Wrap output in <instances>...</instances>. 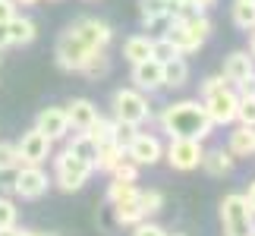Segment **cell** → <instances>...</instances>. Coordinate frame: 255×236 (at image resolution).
Masks as SVG:
<instances>
[{
  "mask_svg": "<svg viewBox=\"0 0 255 236\" xmlns=\"http://www.w3.org/2000/svg\"><path fill=\"white\" fill-rule=\"evenodd\" d=\"M161 129L170 139H199L205 142L214 129V123L205 114V104L199 101H173L161 111Z\"/></svg>",
  "mask_w": 255,
  "mask_h": 236,
  "instance_id": "obj_1",
  "label": "cell"
},
{
  "mask_svg": "<svg viewBox=\"0 0 255 236\" xmlns=\"http://www.w3.org/2000/svg\"><path fill=\"white\" fill-rule=\"evenodd\" d=\"M221 227H224V236H255V214L249 208L246 195H240V192L224 195Z\"/></svg>",
  "mask_w": 255,
  "mask_h": 236,
  "instance_id": "obj_2",
  "label": "cell"
},
{
  "mask_svg": "<svg viewBox=\"0 0 255 236\" xmlns=\"http://www.w3.org/2000/svg\"><path fill=\"white\" fill-rule=\"evenodd\" d=\"M92 173H95V167L82 161V157H76L73 151H60L54 157V183L63 192H79L92 180Z\"/></svg>",
  "mask_w": 255,
  "mask_h": 236,
  "instance_id": "obj_3",
  "label": "cell"
},
{
  "mask_svg": "<svg viewBox=\"0 0 255 236\" xmlns=\"http://www.w3.org/2000/svg\"><path fill=\"white\" fill-rule=\"evenodd\" d=\"M114 120H123V123H145L151 117V107H148V98L139 88H117L114 92Z\"/></svg>",
  "mask_w": 255,
  "mask_h": 236,
  "instance_id": "obj_4",
  "label": "cell"
},
{
  "mask_svg": "<svg viewBox=\"0 0 255 236\" xmlns=\"http://www.w3.org/2000/svg\"><path fill=\"white\" fill-rule=\"evenodd\" d=\"M202 154H205V148H202L199 139H170L167 151H164L167 164L173 167V170H180V173L199 170V167H202Z\"/></svg>",
  "mask_w": 255,
  "mask_h": 236,
  "instance_id": "obj_5",
  "label": "cell"
},
{
  "mask_svg": "<svg viewBox=\"0 0 255 236\" xmlns=\"http://www.w3.org/2000/svg\"><path fill=\"white\" fill-rule=\"evenodd\" d=\"M205 114H208V120L214 126H227L237 120V104H240V95L233 92L230 85H224L218 88V92H211V95H205Z\"/></svg>",
  "mask_w": 255,
  "mask_h": 236,
  "instance_id": "obj_6",
  "label": "cell"
},
{
  "mask_svg": "<svg viewBox=\"0 0 255 236\" xmlns=\"http://www.w3.org/2000/svg\"><path fill=\"white\" fill-rule=\"evenodd\" d=\"M88 47L79 35H73V32H63L60 38H57V47H54V60L57 66H60L63 73H79V66L85 63V57H88Z\"/></svg>",
  "mask_w": 255,
  "mask_h": 236,
  "instance_id": "obj_7",
  "label": "cell"
},
{
  "mask_svg": "<svg viewBox=\"0 0 255 236\" xmlns=\"http://www.w3.org/2000/svg\"><path fill=\"white\" fill-rule=\"evenodd\" d=\"M47 186H51V180H47V173L41 170V164H19L16 167V186L13 192L19 195V199H41V195L47 192Z\"/></svg>",
  "mask_w": 255,
  "mask_h": 236,
  "instance_id": "obj_8",
  "label": "cell"
},
{
  "mask_svg": "<svg viewBox=\"0 0 255 236\" xmlns=\"http://www.w3.org/2000/svg\"><path fill=\"white\" fill-rule=\"evenodd\" d=\"M51 139L41 132V129H28V132H22V139L16 142V148H19V161L22 164H44L47 157H51Z\"/></svg>",
  "mask_w": 255,
  "mask_h": 236,
  "instance_id": "obj_9",
  "label": "cell"
},
{
  "mask_svg": "<svg viewBox=\"0 0 255 236\" xmlns=\"http://www.w3.org/2000/svg\"><path fill=\"white\" fill-rule=\"evenodd\" d=\"M126 157L135 161L139 167H151L164 157V145L158 135H148V132H135V139L126 145Z\"/></svg>",
  "mask_w": 255,
  "mask_h": 236,
  "instance_id": "obj_10",
  "label": "cell"
},
{
  "mask_svg": "<svg viewBox=\"0 0 255 236\" xmlns=\"http://www.w3.org/2000/svg\"><path fill=\"white\" fill-rule=\"evenodd\" d=\"M70 32L79 35L88 47H107V44H111V38H114V28L107 25V22H101V19H95V16L76 19V22L70 25Z\"/></svg>",
  "mask_w": 255,
  "mask_h": 236,
  "instance_id": "obj_11",
  "label": "cell"
},
{
  "mask_svg": "<svg viewBox=\"0 0 255 236\" xmlns=\"http://www.w3.org/2000/svg\"><path fill=\"white\" fill-rule=\"evenodd\" d=\"M132 88H139L145 95L164 88V63L154 60V57H148L142 63H132Z\"/></svg>",
  "mask_w": 255,
  "mask_h": 236,
  "instance_id": "obj_12",
  "label": "cell"
},
{
  "mask_svg": "<svg viewBox=\"0 0 255 236\" xmlns=\"http://www.w3.org/2000/svg\"><path fill=\"white\" fill-rule=\"evenodd\" d=\"M35 129H41L51 142L57 139H66L70 135V120H66V111L63 107H44L35 120Z\"/></svg>",
  "mask_w": 255,
  "mask_h": 236,
  "instance_id": "obj_13",
  "label": "cell"
},
{
  "mask_svg": "<svg viewBox=\"0 0 255 236\" xmlns=\"http://www.w3.org/2000/svg\"><path fill=\"white\" fill-rule=\"evenodd\" d=\"M63 111H66V120H70V129H79V132H85L98 117V107L88 98H73Z\"/></svg>",
  "mask_w": 255,
  "mask_h": 236,
  "instance_id": "obj_14",
  "label": "cell"
},
{
  "mask_svg": "<svg viewBox=\"0 0 255 236\" xmlns=\"http://www.w3.org/2000/svg\"><path fill=\"white\" fill-rule=\"evenodd\" d=\"M249 73H255V60H252V54L249 51H233L227 60H224V79H227V82H243V79H246Z\"/></svg>",
  "mask_w": 255,
  "mask_h": 236,
  "instance_id": "obj_15",
  "label": "cell"
},
{
  "mask_svg": "<svg viewBox=\"0 0 255 236\" xmlns=\"http://www.w3.org/2000/svg\"><path fill=\"white\" fill-rule=\"evenodd\" d=\"M6 35H9V44H13V47H25V44H32L35 38H38V25L28 16H19L16 13L6 22Z\"/></svg>",
  "mask_w": 255,
  "mask_h": 236,
  "instance_id": "obj_16",
  "label": "cell"
},
{
  "mask_svg": "<svg viewBox=\"0 0 255 236\" xmlns=\"http://www.w3.org/2000/svg\"><path fill=\"white\" fill-rule=\"evenodd\" d=\"M126 157V148L117 139H111V142H101L98 145V151H95V170H104V173H111L117 164H120Z\"/></svg>",
  "mask_w": 255,
  "mask_h": 236,
  "instance_id": "obj_17",
  "label": "cell"
},
{
  "mask_svg": "<svg viewBox=\"0 0 255 236\" xmlns=\"http://www.w3.org/2000/svg\"><path fill=\"white\" fill-rule=\"evenodd\" d=\"M227 151L233 157H249L255 154V126H237V129L230 132V142H227Z\"/></svg>",
  "mask_w": 255,
  "mask_h": 236,
  "instance_id": "obj_18",
  "label": "cell"
},
{
  "mask_svg": "<svg viewBox=\"0 0 255 236\" xmlns=\"http://www.w3.org/2000/svg\"><path fill=\"white\" fill-rule=\"evenodd\" d=\"M79 73L85 76V79H104L107 73H111V57L104 54V47H92L88 51V57H85V63L79 66Z\"/></svg>",
  "mask_w": 255,
  "mask_h": 236,
  "instance_id": "obj_19",
  "label": "cell"
},
{
  "mask_svg": "<svg viewBox=\"0 0 255 236\" xmlns=\"http://www.w3.org/2000/svg\"><path fill=\"white\" fill-rule=\"evenodd\" d=\"M164 35H167L170 41H173V47H176L180 54H195V51L202 47V44H199V41H195V38L189 35V28H186L183 22H176V19H170V22H167Z\"/></svg>",
  "mask_w": 255,
  "mask_h": 236,
  "instance_id": "obj_20",
  "label": "cell"
},
{
  "mask_svg": "<svg viewBox=\"0 0 255 236\" xmlns=\"http://www.w3.org/2000/svg\"><path fill=\"white\" fill-rule=\"evenodd\" d=\"M202 170L211 173V176H224L233 170V154L224 151V148H211L202 154Z\"/></svg>",
  "mask_w": 255,
  "mask_h": 236,
  "instance_id": "obj_21",
  "label": "cell"
},
{
  "mask_svg": "<svg viewBox=\"0 0 255 236\" xmlns=\"http://www.w3.org/2000/svg\"><path fill=\"white\" fill-rule=\"evenodd\" d=\"M186 82H189V63L183 57H173L164 63V88H183Z\"/></svg>",
  "mask_w": 255,
  "mask_h": 236,
  "instance_id": "obj_22",
  "label": "cell"
},
{
  "mask_svg": "<svg viewBox=\"0 0 255 236\" xmlns=\"http://www.w3.org/2000/svg\"><path fill=\"white\" fill-rule=\"evenodd\" d=\"M123 57H126L129 63L148 60V57H151V38H148V35H132V38H126V41H123Z\"/></svg>",
  "mask_w": 255,
  "mask_h": 236,
  "instance_id": "obj_23",
  "label": "cell"
},
{
  "mask_svg": "<svg viewBox=\"0 0 255 236\" xmlns=\"http://www.w3.org/2000/svg\"><path fill=\"white\" fill-rule=\"evenodd\" d=\"M230 16H233V25L243 28V32L255 28V3H249V0H233Z\"/></svg>",
  "mask_w": 255,
  "mask_h": 236,
  "instance_id": "obj_24",
  "label": "cell"
},
{
  "mask_svg": "<svg viewBox=\"0 0 255 236\" xmlns=\"http://www.w3.org/2000/svg\"><path fill=\"white\" fill-rule=\"evenodd\" d=\"M114 221L120 227H135L139 221H145V214L139 211L135 202H114Z\"/></svg>",
  "mask_w": 255,
  "mask_h": 236,
  "instance_id": "obj_25",
  "label": "cell"
},
{
  "mask_svg": "<svg viewBox=\"0 0 255 236\" xmlns=\"http://www.w3.org/2000/svg\"><path fill=\"white\" fill-rule=\"evenodd\" d=\"M135 205H139V211L145 214V218H154V214L164 208V192H158V189H139Z\"/></svg>",
  "mask_w": 255,
  "mask_h": 236,
  "instance_id": "obj_26",
  "label": "cell"
},
{
  "mask_svg": "<svg viewBox=\"0 0 255 236\" xmlns=\"http://www.w3.org/2000/svg\"><path fill=\"white\" fill-rule=\"evenodd\" d=\"M66 151H73L76 157H82V161H88V164L95 167V151H98V145L88 139V132H76L73 142L66 145Z\"/></svg>",
  "mask_w": 255,
  "mask_h": 236,
  "instance_id": "obj_27",
  "label": "cell"
},
{
  "mask_svg": "<svg viewBox=\"0 0 255 236\" xmlns=\"http://www.w3.org/2000/svg\"><path fill=\"white\" fill-rule=\"evenodd\" d=\"M183 25L189 28V35H192V38H195V41H199V44H205V41H208V38H211V32H214L211 19L205 16V13H199V16H192V19H186Z\"/></svg>",
  "mask_w": 255,
  "mask_h": 236,
  "instance_id": "obj_28",
  "label": "cell"
},
{
  "mask_svg": "<svg viewBox=\"0 0 255 236\" xmlns=\"http://www.w3.org/2000/svg\"><path fill=\"white\" fill-rule=\"evenodd\" d=\"M135 195H139V189H135V183H123V180H114L111 186H107V202H135Z\"/></svg>",
  "mask_w": 255,
  "mask_h": 236,
  "instance_id": "obj_29",
  "label": "cell"
},
{
  "mask_svg": "<svg viewBox=\"0 0 255 236\" xmlns=\"http://www.w3.org/2000/svg\"><path fill=\"white\" fill-rule=\"evenodd\" d=\"M85 132H88V139H92L95 145H101V142H111V139H114V120H104V117L98 114V117H95V123L88 126Z\"/></svg>",
  "mask_w": 255,
  "mask_h": 236,
  "instance_id": "obj_30",
  "label": "cell"
},
{
  "mask_svg": "<svg viewBox=\"0 0 255 236\" xmlns=\"http://www.w3.org/2000/svg\"><path fill=\"white\" fill-rule=\"evenodd\" d=\"M151 57H154V60H161V63H167V60L183 57V54L173 47V41H170L167 35H161V38H151Z\"/></svg>",
  "mask_w": 255,
  "mask_h": 236,
  "instance_id": "obj_31",
  "label": "cell"
},
{
  "mask_svg": "<svg viewBox=\"0 0 255 236\" xmlns=\"http://www.w3.org/2000/svg\"><path fill=\"white\" fill-rule=\"evenodd\" d=\"M139 170H142V167L135 164V161H129V157H123V161L117 164L111 173H114V180H123V183H139Z\"/></svg>",
  "mask_w": 255,
  "mask_h": 236,
  "instance_id": "obj_32",
  "label": "cell"
},
{
  "mask_svg": "<svg viewBox=\"0 0 255 236\" xmlns=\"http://www.w3.org/2000/svg\"><path fill=\"white\" fill-rule=\"evenodd\" d=\"M237 120H240L243 126H255V95H240Z\"/></svg>",
  "mask_w": 255,
  "mask_h": 236,
  "instance_id": "obj_33",
  "label": "cell"
},
{
  "mask_svg": "<svg viewBox=\"0 0 255 236\" xmlns=\"http://www.w3.org/2000/svg\"><path fill=\"white\" fill-rule=\"evenodd\" d=\"M135 132H139V126H135V123H123V120H114V139L120 142L123 148H126V145H129V142L135 139Z\"/></svg>",
  "mask_w": 255,
  "mask_h": 236,
  "instance_id": "obj_34",
  "label": "cell"
},
{
  "mask_svg": "<svg viewBox=\"0 0 255 236\" xmlns=\"http://www.w3.org/2000/svg\"><path fill=\"white\" fill-rule=\"evenodd\" d=\"M19 148L13 142H0V170H9V167H19Z\"/></svg>",
  "mask_w": 255,
  "mask_h": 236,
  "instance_id": "obj_35",
  "label": "cell"
},
{
  "mask_svg": "<svg viewBox=\"0 0 255 236\" xmlns=\"http://www.w3.org/2000/svg\"><path fill=\"white\" fill-rule=\"evenodd\" d=\"M132 236H167V230L158 227V224H151L148 218H145V221H139V224L132 227Z\"/></svg>",
  "mask_w": 255,
  "mask_h": 236,
  "instance_id": "obj_36",
  "label": "cell"
},
{
  "mask_svg": "<svg viewBox=\"0 0 255 236\" xmlns=\"http://www.w3.org/2000/svg\"><path fill=\"white\" fill-rule=\"evenodd\" d=\"M9 224H16V205L13 199H0V227H9Z\"/></svg>",
  "mask_w": 255,
  "mask_h": 236,
  "instance_id": "obj_37",
  "label": "cell"
},
{
  "mask_svg": "<svg viewBox=\"0 0 255 236\" xmlns=\"http://www.w3.org/2000/svg\"><path fill=\"white\" fill-rule=\"evenodd\" d=\"M224 85H230L224 76H208V79L202 82V98H205V95H211V92H218V88H224Z\"/></svg>",
  "mask_w": 255,
  "mask_h": 236,
  "instance_id": "obj_38",
  "label": "cell"
},
{
  "mask_svg": "<svg viewBox=\"0 0 255 236\" xmlns=\"http://www.w3.org/2000/svg\"><path fill=\"white\" fill-rule=\"evenodd\" d=\"M13 186H16V167H9V170H0V192H13Z\"/></svg>",
  "mask_w": 255,
  "mask_h": 236,
  "instance_id": "obj_39",
  "label": "cell"
},
{
  "mask_svg": "<svg viewBox=\"0 0 255 236\" xmlns=\"http://www.w3.org/2000/svg\"><path fill=\"white\" fill-rule=\"evenodd\" d=\"M16 16V3L13 0H0V22H9Z\"/></svg>",
  "mask_w": 255,
  "mask_h": 236,
  "instance_id": "obj_40",
  "label": "cell"
},
{
  "mask_svg": "<svg viewBox=\"0 0 255 236\" xmlns=\"http://www.w3.org/2000/svg\"><path fill=\"white\" fill-rule=\"evenodd\" d=\"M237 88H240L237 95H255V73H249L243 82H237Z\"/></svg>",
  "mask_w": 255,
  "mask_h": 236,
  "instance_id": "obj_41",
  "label": "cell"
},
{
  "mask_svg": "<svg viewBox=\"0 0 255 236\" xmlns=\"http://www.w3.org/2000/svg\"><path fill=\"white\" fill-rule=\"evenodd\" d=\"M0 236H22V230L16 224H9V227H0Z\"/></svg>",
  "mask_w": 255,
  "mask_h": 236,
  "instance_id": "obj_42",
  "label": "cell"
},
{
  "mask_svg": "<svg viewBox=\"0 0 255 236\" xmlns=\"http://www.w3.org/2000/svg\"><path fill=\"white\" fill-rule=\"evenodd\" d=\"M9 47V35H6V22H0V51Z\"/></svg>",
  "mask_w": 255,
  "mask_h": 236,
  "instance_id": "obj_43",
  "label": "cell"
},
{
  "mask_svg": "<svg viewBox=\"0 0 255 236\" xmlns=\"http://www.w3.org/2000/svg\"><path fill=\"white\" fill-rule=\"evenodd\" d=\"M192 3H195V6H199L202 13H205V9H211L214 3H218V0H192Z\"/></svg>",
  "mask_w": 255,
  "mask_h": 236,
  "instance_id": "obj_44",
  "label": "cell"
},
{
  "mask_svg": "<svg viewBox=\"0 0 255 236\" xmlns=\"http://www.w3.org/2000/svg\"><path fill=\"white\" fill-rule=\"evenodd\" d=\"M246 202H249V208H252V214H255V183L249 186V192H246Z\"/></svg>",
  "mask_w": 255,
  "mask_h": 236,
  "instance_id": "obj_45",
  "label": "cell"
},
{
  "mask_svg": "<svg viewBox=\"0 0 255 236\" xmlns=\"http://www.w3.org/2000/svg\"><path fill=\"white\" fill-rule=\"evenodd\" d=\"M249 32H252L249 35V54H252V60H255V28H249Z\"/></svg>",
  "mask_w": 255,
  "mask_h": 236,
  "instance_id": "obj_46",
  "label": "cell"
},
{
  "mask_svg": "<svg viewBox=\"0 0 255 236\" xmlns=\"http://www.w3.org/2000/svg\"><path fill=\"white\" fill-rule=\"evenodd\" d=\"M180 3H183V0H167V16H170V13H173V9L180 6Z\"/></svg>",
  "mask_w": 255,
  "mask_h": 236,
  "instance_id": "obj_47",
  "label": "cell"
},
{
  "mask_svg": "<svg viewBox=\"0 0 255 236\" xmlns=\"http://www.w3.org/2000/svg\"><path fill=\"white\" fill-rule=\"evenodd\" d=\"M13 3H16V6H35L38 0H13Z\"/></svg>",
  "mask_w": 255,
  "mask_h": 236,
  "instance_id": "obj_48",
  "label": "cell"
},
{
  "mask_svg": "<svg viewBox=\"0 0 255 236\" xmlns=\"http://www.w3.org/2000/svg\"><path fill=\"white\" fill-rule=\"evenodd\" d=\"M22 236H41V233H35V230H22Z\"/></svg>",
  "mask_w": 255,
  "mask_h": 236,
  "instance_id": "obj_49",
  "label": "cell"
},
{
  "mask_svg": "<svg viewBox=\"0 0 255 236\" xmlns=\"http://www.w3.org/2000/svg\"><path fill=\"white\" fill-rule=\"evenodd\" d=\"M41 236H60V233H41Z\"/></svg>",
  "mask_w": 255,
  "mask_h": 236,
  "instance_id": "obj_50",
  "label": "cell"
},
{
  "mask_svg": "<svg viewBox=\"0 0 255 236\" xmlns=\"http://www.w3.org/2000/svg\"><path fill=\"white\" fill-rule=\"evenodd\" d=\"M167 236H183V233H167Z\"/></svg>",
  "mask_w": 255,
  "mask_h": 236,
  "instance_id": "obj_51",
  "label": "cell"
},
{
  "mask_svg": "<svg viewBox=\"0 0 255 236\" xmlns=\"http://www.w3.org/2000/svg\"><path fill=\"white\" fill-rule=\"evenodd\" d=\"M249 3H255V0H249Z\"/></svg>",
  "mask_w": 255,
  "mask_h": 236,
  "instance_id": "obj_52",
  "label": "cell"
},
{
  "mask_svg": "<svg viewBox=\"0 0 255 236\" xmlns=\"http://www.w3.org/2000/svg\"><path fill=\"white\" fill-rule=\"evenodd\" d=\"M54 3H57V0H54Z\"/></svg>",
  "mask_w": 255,
  "mask_h": 236,
  "instance_id": "obj_53",
  "label": "cell"
}]
</instances>
